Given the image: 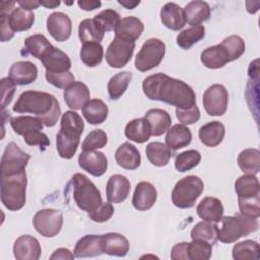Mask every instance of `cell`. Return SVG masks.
Returning a JSON list of instances; mask_svg holds the SVG:
<instances>
[{
    "mask_svg": "<svg viewBox=\"0 0 260 260\" xmlns=\"http://www.w3.org/2000/svg\"><path fill=\"white\" fill-rule=\"evenodd\" d=\"M143 29L144 25L139 18L127 16L119 20L114 30L116 38L128 42H135L143 32Z\"/></svg>",
    "mask_w": 260,
    "mask_h": 260,
    "instance_id": "cell-20",
    "label": "cell"
},
{
    "mask_svg": "<svg viewBox=\"0 0 260 260\" xmlns=\"http://www.w3.org/2000/svg\"><path fill=\"white\" fill-rule=\"evenodd\" d=\"M30 155L24 152L14 142H9L1 157V177L14 175L25 171Z\"/></svg>",
    "mask_w": 260,
    "mask_h": 260,
    "instance_id": "cell-9",
    "label": "cell"
},
{
    "mask_svg": "<svg viewBox=\"0 0 260 260\" xmlns=\"http://www.w3.org/2000/svg\"><path fill=\"white\" fill-rule=\"evenodd\" d=\"M188 244L187 242H182L176 244L171 251V259L173 260H189L188 255Z\"/></svg>",
    "mask_w": 260,
    "mask_h": 260,
    "instance_id": "cell-56",
    "label": "cell"
},
{
    "mask_svg": "<svg viewBox=\"0 0 260 260\" xmlns=\"http://www.w3.org/2000/svg\"><path fill=\"white\" fill-rule=\"evenodd\" d=\"M47 29L56 41L64 42L68 40L71 35V20L68 15L63 12H53L47 18Z\"/></svg>",
    "mask_w": 260,
    "mask_h": 260,
    "instance_id": "cell-14",
    "label": "cell"
},
{
    "mask_svg": "<svg viewBox=\"0 0 260 260\" xmlns=\"http://www.w3.org/2000/svg\"><path fill=\"white\" fill-rule=\"evenodd\" d=\"M200 61L207 68L217 69L226 65L230 62V58L226 50L218 44L206 48L200 55Z\"/></svg>",
    "mask_w": 260,
    "mask_h": 260,
    "instance_id": "cell-30",
    "label": "cell"
},
{
    "mask_svg": "<svg viewBox=\"0 0 260 260\" xmlns=\"http://www.w3.org/2000/svg\"><path fill=\"white\" fill-rule=\"evenodd\" d=\"M38 76L37 66L29 61H19L11 65L8 78L15 85H26L32 83Z\"/></svg>",
    "mask_w": 260,
    "mask_h": 260,
    "instance_id": "cell-17",
    "label": "cell"
},
{
    "mask_svg": "<svg viewBox=\"0 0 260 260\" xmlns=\"http://www.w3.org/2000/svg\"><path fill=\"white\" fill-rule=\"evenodd\" d=\"M10 126L12 127L13 131L17 133L18 135H23L25 132L39 128L43 129V122L38 117H31V116H18L14 117L10 120Z\"/></svg>",
    "mask_w": 260,
    "mask_h": 260,
    "instance_id": "cell-45",
    "label": "cell"
},
{
    "mask_svg": "<svg viewBox=\"0 0 260 260\" xmlns=\"http://www.w3.org/2000/svg\"><path fill=\"white\" fill-rule=\"evenodd\" d=\"M34 226L43 237L52 238L58 235L63 225V214L56 209H42L34 216Z\"/></svg>",
    "mask_w": 260,
    "mask_h": 260,
    "instance_id": "cell-10",
    "label": "cell"
},
{
    "mask_svg": "<svg viewBox=\"0 0 260 260\" xmlns=\"http://www.w3.org/2000/svg\"><path fill=\"white\" fill-rule=\"evenodd\" d=\"M104 34L94 19L86 18L79 23L78 37L83 44L100 43L104 38Z\"/></svg>",
    "mask_w": 260,
    "mask_h": 260,
    "instance_id": "cell-41",
    "label": "cell"
},
{
    "mask_svg": "<svg viewBox=\"0 0 260 260\" xmlns=\"http://www.w3.org/2000/svg\"><path fill=\"white\" fill-rule=\"evenodd\" d=\"M46 71L49 72H66L71 67L69 57L58 48L52 46L41 59Z\"/></svg>",
    "mask_w": 260,
    "mask_h": 260,
    "instance_id": "cell-23",
    "label": "cell"
},
{
    "mask_svg": "<svg viewBox=\"0 0 260 260\" xmlns=\"http://www.w3.org/2000/svg\"><path fill=\"white\" fill-rule=\"evenodd\" d=\"M160 19L162 24L172 30H179L186 24L184 9L174 2L166 3L160 10Z\"/></svg>",
    "mask_w": 260,
    "mask_h": 260,
    "instance_id": "cell-21",
    "label": "cell"
},
{
    "mask_svg": "<svg viewBox=\"0 0 260 260\" xmlns=\"http://www.w3.org/2000/svg\"><path fill=\"white\" fill-rule=\"evenodd\" d=\"M46 79L47 81L58 87V88H62V89H66L70 84H72L74 82V76L70 71H66V72H49L46 71Z\"/></svg>",
    "mask_w": 260,
    "mask_h": 260,
    "instance_id": "cell-52",
    "label": "cell"
},
{
    "mask_svg": "<svg viewBox=\"0 0 260 260\" xmlns=\"http://www.w3.org/2000/svg\"><path fill=\"white\" fill-rule=\"evenodd\" d=\"M192 140L191 130L182 124H176L170 128L166 135V145L171 150H178L190 144Z\"/></svg>",
    "mask_w": 260,
    "mask_h": 260,
    "instance_id": "cell-29",
    "label": "cell"
},
{
    "mask_svg": "<svg viewBox=\"0 0 260 260\" xmlns=\"http://www.w3.org/2000/svg\"><path fill=\"white\" fill-rule=\"evenodd\" d=\"M104 56V50L100 43L83 44L80 50V59L88 67H94L101 64Z\"/></svg>",
    "mask_w": 260,
    "mask_h": 260,
    "instance_id": "cell-43",
    "label": "cell"
},
{
    "mask_svg": "<svg viewBox=\"0 0 260 260\" xmlns=\"http://www.w3.org/2000/svg\"><path fill=\"white\" fill-rule=\"evenodd\" d=\"M144 118L151 128V135L159 136L171 127L172 119L170 114L162 109H150L145 113Z\"/></svg>",
    "mask_w": 260,
    "mask_h": 260,
    "instance_id": "cell-31",
    "label": "cell"
},
{
    "mask_svg": "<svg viewBox=\"0 0 260 260\" xmlns=\"http://www.w3.org/2000/svg\"><path fill=\"white\" fill-rule=\"evenodd\" d=\"M41 252L39 241L29 235L20 236L13 245V255L17 260H38L41 257Z\"/></svg>",
    "mask_w": 260,
    "mask_h": 260,
    "instance_id": "cell-13",
    "label": "cell"
},
{
    "mask_svg": "<svg viewBox=\"0 0 260 260\" xmlns=\"http://www.w3.org/2000/svg\"><path fill=\"white\" fill-rule=\"evenodd\" d=\"M132 73L130 71H122L112 76L108 82V93L112 100L120 99L127 90Z\"/></svg>",
    "mask_w": 260,
    "mask_h": 260,
    "instance_id": "cell-39",
    "label": "cell"
},
{
    "mask_svg": "<svg viewBox=\"0 0 260 260\" xmlns=\"http://www.w3.org/2000/svg\"><path fill=\"white\" fill-rule=\"evenodd\" d=\"M103 253L110 256L124 257L129 252L130 244L128 239L118 233H108L102 235Z\"/></svg>",
    "mask_w": 260,
    "mask_h": 260,
    "instance_id": "cell-22",
    "label": "cell"
},
{
    "mask_svg": "<svg viewBox=\"0 0 260 260\" xmlns=\"http://www.w3.org/2000/svg\"><path fill=\"white\" fill-rule=\"evenodd\" d=\"M224 135L225 128L223 124L218 121L209 122L200 127L198 131L200 141L208 147H215L219 145L222 142Z\"/></svg>",
    "mask_w": 260,
    "mask_h": 260,
    "instance_id": "cell-27",
    "label": "cell"
},
{
    "mask_svg": "<svg viewBox=\"0 0 260 260\" xmlns=\"http://www.w3.org/2000/svg\"><path fill=\"white\" fill-rule=\"evenodd\" d=\"M201 159V155L197 150L190 149L181 152L177 155L175 159V168L179 172H187L195 168Z\"/></svg>",
    "mask_w": 260,
    "mask_h": 260,
    "instance_id": "cell-47",
    "label": "cell"
},
{
    "mask_svg": "<svg viewBox=\"0 0 260 260\" xmlns=\"http://www.w3.org/2000/svg\"><path fill=\"white\" fill-rule=\"evenodd\" d=\"M40 4L47 7V8L52 9V8H55L56 6L60 5V1H53V0H51V1H40Z\"/></svg>",
    "mask_w": 260,
    "mask_h": 260,
    "instance_id": "cell-62",
    "label": "cell"
},
{
    "mask_svg": "<svg viewBox=\"0 0 260 260\" xmlns=\"http://www.w3.org/2000/svg\"><path fill=\"white\" fill-rule=\"evenodd\" d=\"M176 116L179 122L186 125H191L196 123L200 118V112L196 105L188 109H176Z\"/></svg>",
    "mask_w": 260,
    "mask_h": 260,
    "instance_id": "cell-54",
    "label": "cell"
},
{
    "mask_svg": "<svg viewBox=\"0 0 260 260\" xmlns=\"http://www.w3.org/2000/svg\"><path fill=\"white\" fill-rule=\"evenodd\" d=\"M15 92V84L7 77L1 79V107L2 110L11 102L13 94Z\"/></svg>",
    "mask_w": 260,
    "mask_h": 260,
    "instance_id": "cell-55",
    "label": "cell"
},
{
    "mask_svg": "<svg viewBox=\"0 0 260 260\" xmlns=\"http://www.w3.org/2000/svg\"><path fill=\"white\" fill-rule=\"evenodd\" d=\"M53 45L47 40V38L44 35L36 34L32 36H29L24 41V54H29L32 57L37 58L41 61L43 56L46 54V52L52 47Z\"/></svg>",
    "mask_w": 260,
    "mask_h": 260,
    "instance_id": "cell-37",
    "label": "cell"
},
{
    "mask_svg": "<svg viewBox=\"0 0 260 260\" xmlns=\"http://www.w3.org/2000/svg\"><path fill=\"white\" fill-rule=\"evenodd\" d=\"M157 199V191L154 186L148 182H139L134 190L132 205L139 211L150 209Z\"/></svg>",
    "mask_w": 260,
    "mask_h": 260,
    "instance_id": "cell-16",
    "label": "cell"
},
{
    "mask_svg": "<svg viewBox=\"0 0 260 260\" xmlns=\"http://www.w3.org/2000/svg\"><path fill=\"white\" fill-rule=\"evenodd\" d=\"M204 184L197 176H187L179 180L172 191V202L179 208H191L202 194Z\"/></svg>",
    "mask_w": 260,
    "mask_h": 260,
    "instance_id": "cell-7",
    "label": "cell"
},
{
    "mask_svg": "<svg viewBox=\"0 0 260 260\" xmlns=\"http://www.w3.org/2000/svg\"><path fill=\"white\" fill-rule=\"evenodd\" d=\"M205 36V28L203 25H196L187 28L177 36V44L184 50H189L193 45L203 39Z\"/></svg>",
    "mask_w": 260,
    "mask_h": 260,
    "instance_id": "cell-44",
    "label": "cell"
},
{
    "mask_svg": "<svg viewBox=\"0 0 260 260\" xmlns=\"http://www.w3.org/2000/svg\"><path fill=\"white\" fill-rule=\"evenodd\" d=\"M186 21L192 26L199 25L210 16V7L205 1H191L184 8Z\"/></svg>",
    "mask_w": 260,
    "mask_h": 260,
    "instance_id": "cell-33",
    "label": "cell"
},
{
    "mask_svg": "<svg viewBox=\"0 0 260 260\" xmlns=\"http://www.w3.org/2000/svg\"><path fill=\"white\" fill-rule=\"evenodd\" d=\"M0 15L6 16L7 22L14 32L29 29L35 21L34 12L20 6L14 8L10 13H0Z\"/></svg>",
    "mask_w": 260,
    "mask_h": 260,
    "instance_id": "cell-26",
    "label": "cell"
},
{
    "mask_svg": "<svg viewBox=\"0 0 260 260\" xmlns=\"http://www.w3.org/2000/svg\"><path fill=\"white\" fill-rule=\"evenodd\" d=\"M108 106L100 99L89 100L82 108V114L91 125L102 124L108 117Z\"/></svg>",
    "mask_w": 260,
    "mask_h": 260,
    "instance_id": "cell-34",
    "label": "cell"
},
{
    "mask_svg": "<svg viewBox=\"0 0 260 260\" xmlns=\"http://www.w3.org/2000/svg\"><path fill=\"white\" fill-rule=\"evenodd\" d=\"M117 164L127 170H135L140 166L141 156L138 149L130 142L121 144L115 153Z\"/></svg>",
    "mask_w": 260,
    "mask_h": 260,
    "instance_id": "cell-28",
    "label": "cell"
},
{
    "mask_svg": "<svg viewBox=\"0 0 260 260\" xmlns=\"http://www.w3.org/2000/svg\"><path fill=\"white\" fill-rule=\"evenodd\" d=\"M73 254L77 258L98 257L103 254L102 235H86L75 244Z\"/></svg>",
    "mask_w": 260,
    "mask_h": 260,
    "instance_id": "cell-25",
    "label": "cell"
},
{
    "mask_svg": "<svg viewBox=\"0 0 260 260\" xmlns=\"http://www.w3.org/2000/svg\"><path fill=\"white\" fill-rule=\"evenodd\" d=\"M223 205L221 201L212 196L204 197L197 205L196 212L198 216L205 221L217 223L223 216Z\"/></svg>",
    "mask_w": 260,
    "mask_h": 260,
    "instance_id": "cell-19",
    "label": "cell"
},
{
    "mask_svg": "<svg viewBox=\"0 0 260 260\" xmlns=\"http://www.w3.org/2000/svg\"><path fill=\"white\" fill-rule=\"evenodd\" d=\"M145 153L148 160L157 167L166 166L172 156L171 149L166 144L158 141L148 143L145 148Z\"/></svg>",
    "mask_w": 260,
    "mask_h": 260,
    "instance_id": "cell-38",
    "label": "cell"
},
{
    "mask_svg": "<svg viewBox=\"0 0 260 260\" xmlns=\"http://www.w3.org/2000/svg\"><path fill=\"white\" fill-rule=\"evenodd\" d=\"M118 2L127 9H133L136 5L140 3V1H129V0H122V1L119 0Z\"/></svg>",
    "mask_w": 260,
    "mask_h": 260,
    "instance_id": "cell-61",
    "label": "cell"
},
{
    "mask_svg": "<svg viewBox=\"0 0 260 260\" xmlns=\"http://www.w3.org/2000/svg\"><path fill=\"white\" fill-rule=\"evenodd\" d=\"M220 225L217 226V240L222 243H234L242 237L258 230L257 218H251L236 213L234 216H222Z\"/></svg>",
    "mask_w": 260,
    "mask_h": 260,
    "instance_id": "cell-5",
    "label": "cell"
},
{
    "mask_svg": "<svg viewBox=\"0 0 260 260\" xmlns=\"http://www.w3.org/2000/svg\"><path fill=\"white\" fill-rule=\"evenodd\" d=\"M114 207L110 202H102V204L93 211L88 212V216L95 222H105L114 214Z\"/></svg>",
    "mask_w": 260,
    "mask_h": 260,
    "instance_id": "cell-53",
    "label": "cell"
},
{
    "mask_svg": "<svg viewBox=\"0 0 260 260\" xmlns=\"http://www.w3.org/2000/svg\"><path fill=\"white\" fill-rule=\"evenodd\" d=\"M232 256L236 260H258L260 258L259 244L253 240L239 242L233 247Z\"/></svg>",
    "mask_w": 260,
    "mask_h": 260,
    "instance_id": "cell-40",
    "label": "cell"
},
{
    "mask_svg": "<svg viewBox=\"0 0 260 260\" xmlns=\"http://www.w3.org/2000/svg\"><path fill=\"white\" fill-rule=\"evenodd\" d=\"M26 173L1 177V201L10 211L21 209L26 202Z\"/></svg>",
    "mask_w": 260,
    "mask_h": 260,
    "instance_id": "cell-4",
    "label": "cell"
},
{
    "mask_svg": "<svg viewBox=\"0 0 260 260\" xmlns=\"http://www.w3.org/2000/svg\"><path fill=\"white\" fill-rule=\"evenodd\" d=\"M77 4L81 9L89 11L99 8L102 3L101 1H78Z\"/></svg>",
    "mask_w": 260,
    "mask_h": 260,
    "instance_id": "cell-59",
    "label": "cell"
},
{
    "mask_svg": "<svg viewBox=\"0 0 260 260\" xmlns=\"http://www.w3.org/2000/svg\"><path fill=\"white\" fill-rule=\"evenodd\" d=\"M134 49V42H128L115 38L107 49L106 61L111 67L122 68L131 60Z\"/></svg>",
    "mask_w": 260,
    "mask_h": 260,
    "instance_id": "cell-12",
    "label": "cell"
},
{
    "mask_svg": "<svg viewBox=\"0 0 260 260\" xmlns=\"http://www.w3.org/2000/svg\"><path fill=\"white\" fill-rule=\"evenodd\" d=\"M125 135L136 143H143L151 136V128L145 118L134 119L126 125Z\"/></svg>",
    "mask_w": 260,
    "mask_h": 260,
    "instance_id": "cell-32",
    "label": "cell"
},
{
    "mask_svg": "<svg viewBox=\"0 0 260 260\" xmlns=\"http://www.w3.org/2000/svg\"><path fill=\"white\" fill-rule=\"evenodd\" d=\"M212 254V245L202 240H192L188 244L189 260H208Z\"/></svg>",
    "mask_w": 260,
    "mask_h": 260,
    "instance_id": "cell-46",
    "label": "cell"
},
{
    "mask_svg": "<svg viewBox=\"0 0 260 260\" xmlns=\"http://www.w3.org/2000/svg\"><path fill=\"white\" fill-rule=\"evenodd\" d=\"M220 45L226 50L230 62L239 59L245 52V42L239 36H230L225 38Z\"/></svg>",
    "mask_w": 260,
    "mask_h": 260,
    "instance_id": "cell-49",
    "label": "cell"
},
{
    "mask_svg": "<svg viewBox=\"0 0 260 260\" xmlns=\"http://www.w3.org/2000/svg\"><path fill=\"white\" fill-rule=\"evenodd\" d=\"M74 254H72L68 249L65 248H59L56 251H54V253L50 256L51 260H57V259H61V260H72L74 258Z\"/></svg>",
    "mask_w": 260,
    "mask_h": 260,
    "instance_id": "cell-58",
    "label": "cell"
},
{
    "mask_svg": "<svg viewBox=\"0 0 260 260\" xmlns=\"http://www.w3.org/2000/svg\"><path fill=\"white\" fill-rule=\"evenodd\" d=\"M73 199L76 205L86 212H91L102 204V196L95 185L83 174L76 173L71 179Z\"/></svg>",
    "mask_w": 260,
    "mask_h": 260,
    "instance_id": "cell-6",
    "label": "cell"
},
{
    "mask_svg": "<svg viewBox=\"0 0 260 260\" xmlns=\"http://www.w3.org/2000/svg\"><path fill=\"white\" fill-rule=\"evenodd\" d=\"M229 93L222 84H212L203 93L202 104L209 116H222L228 109Z\"/></svg>",
    "mask_w": 260,
    "mask_h": 260,
    "instance_id": "cell-11",
    "label": "cell"
},
{
    "mask_svg": "<svg viewBox=\"0 0 260 260\" xmlns=\"http://www.w3.org/2000/svg\"><path fill=\"white\" fill-rule=\"evenodd\" d=\"M130 181L123 175L116 174L109 178L106 186V194L109 202H123L129 195Z\"/></svg>",
    "mask_w": 260,
    "mask_h": 260,
    "instance_id": "cell-18",
    "label": "cell"
},
{
    "mask_svg": "<svg viewBox=\"0 0 260 260\" xmlns=\"http://www.w3.org/2000/svg\"><path fill=\"white\" fill-rule=\"evenodd\" d=\"M240 169L249 175H256L260 171V152L256 148H247L238 155Z\"/></svg>",
    "mask_w": 260,
    "mask_h": 260,
    "instance_id": "cell-36",
    "label": "cell"
},
{
    "mask_svg": "<svg viewBox=\"0 0 260 260\" xmlns=\"http://www.w3.org/2000/svg\"><path fill=\"white\" fill-rule=\"evenodd\" d=\"M17 3L19 4L20 7L27 9V10H31L37 8L40 4V1H31V0H24V1H17Z\"/></svg>",
    "mask_w": 260,
    "mask_h": 260,
    "instance_id": "cell-60",
    "label": "cell"
},
{
    "mask_svg": "<svg viewBox=\"0 0 260 260\" xmlns=\"http://www.w3.org/2000/svg\"><path fill=\"white\" fill-rule=\"evenodd\" d=\"M192 240H202L213 245L217 241V225L210 221H199L191 231Z\"/></svg>",
    "mask_w": 260,
    "mask_h": 260,
    "instance_id": "cell-42",
    "label": "cell"
},
{
    "mask_svg": "<svg viewBox=\"0 0 260 260\" xmlns=\"http://www.w3.org/2000/svg\"><path fill=\"white\" fill-rule=\"evenodd\" d=\"M84 129L81 117L73 111H66L61 118V128L56 136V145L62 158L70 159L75 154L80 135Z\"/></svg>",
    "mask_w": 260,
    "mask_h": 260,
    "instance_id": "cell-3",
    "label": "cell"
},
{
    "mask_svg": "<svg viewBox=\"0 0 260 260\" xmlns=\"http://www.w3.org/2000/svg\"><path fill=\"white\" fill-rule=\"evenodd\" d=\"M144 94L179 109H188L196 105V95L190 85L165 73H155L144 78L142 82Z\"/></svg>",
    "mask_w": 260,
    "mask_h": 260,
    "instance_id": "cell-1",
    "label": "cell"
},
{
    "mask_svg": "<svg viewBox=\"0 0 260 260\" xmlns=\"http://www.w3.org/2000/svg\"><path fill=\"white\" fill-rule=\"evenodd\" d=\"M0 32L1 42H7L11 40L14 36V31L10 28L5 15H0Z\"/></svg>",
    "mask_w": 260,
    "mask_h": 260,
    "instance_id": "cell-57",
    "label": "cell"
},
{
    "mask_svg": "<svg viewBox=\"0 0 260 260\" xmlns=\"http://www.w3.org/2000/svg\"><path fill=\"white\" fill-rule=\"evenodd\" d=\"M78 164L81 169L94 177L104 175L108 169L106 155L100 151H82L78 156Z\"/></svg>",
    "mask_w": 260,
    "mask_h": 260,
    "instance_id": "cell-15",
    "label": "cell"
},
{
    "mask_svg": "<svg viewBox=\"0 0 260 260\" xmlns=\"http://www.w3.org/2000/svg\"><path fill=\"white\" fill-rule=\"evenodd\" d=\"M240 213L251 217L258 218L260 215V195L250 198H238Z\"/></svg>",
    "mask_w": 260,
    "mask_h": 260,
    "instance_id": "cell-51",
    "label": "cell"
},
{
    "mask_svg": "<svg viewBox=\"0 0 260 260\" xmlns=\"http://www.w3.org/2000/svg\"><path fill=\"white\" fill-rule=\"evenodd\" d=\"M165 43L156 38L148 39L142 45L135 57V67L137 70L148 71L160 64L165 57Z\"/></svg>",
    "mask_w": 260,
    "mask_h": 260,
    "instance_id": "cell-8",
    "label": "cell"
},
{
    "mask_svg": "<svg viewBox=\"0 0 260 260\" xmlns=\"http://www.w3.org/2000/svg\"><path fill=\"white\" fill-rule=\"evenodd\" d=\"M93 19L104 32H108L115 29L120 20V15L113 9H105L96 14Z\"/></svg>",
    "mask_w": 260,
    "mask_h": 260,
    "instance_id": "cell-50",
    "label": "cell"
},
{
    "mask_svg": "<svg viewBox=\"0 0 260 260\" xmlns=\"http://www.w3.org/2000/svg\"><path fill=\"white\" fill-rule=\"evenodd\" d=\"M107 142L108 136L104 130H92L86 135L81 144L82 151H93L99 148H103L104 146H106Z\"/></svg>",
    "mask_w": 260,
    "mask_h": 260,
    "instance_id": "cell-48",
    "label": "cell"
},
{
    "mask_svg": "<svg viewBox=\"0 0 260 260\" xmlns=\"http://www.w3.org/2000/svg\"><path fill=\"white\" fill-rule=\"evenodd\" d=\"M13 111L35 114L46 127L55 126L61 115L59 102L54 95L36 90L22 92L14 104Z\"/></svg>",
    "mask_w": 260,
    "mask_h": 260,
    "instance_id": "cell-2",
    "label": "cell"
},
{
    "mask_svg": "<svg viewBox=\"0 0 260 260\" xmlns=\"http://www.w3.org/2000/svg\"><path fill=\"white\" fill-rule=\"evenodd\" d=\"M235 191L238 198H250L260 195L259 180L255 175H243L235 183Z\"/></svg>",
    "mask_w": 260,
    "mask_h": 260,
    "instance_id": "cell-35",
    "label": "cell"
},
{
    "mask_svg": "<svg viewBox=\"0 0 260 260\" xmlns=\"http://www.w3.org/2000/svg\"><path fill=\"white\" fill-rule=\"evenodd\" d=\"M89 89L81 81H74L64 91L66 105L72 110H80L89 101Z\"/></svg>",
    "mask_w": 260,
    "mask_h": 260,
    "instance_id": "cell-24",
    "label": "cell"
}]
</instances>
